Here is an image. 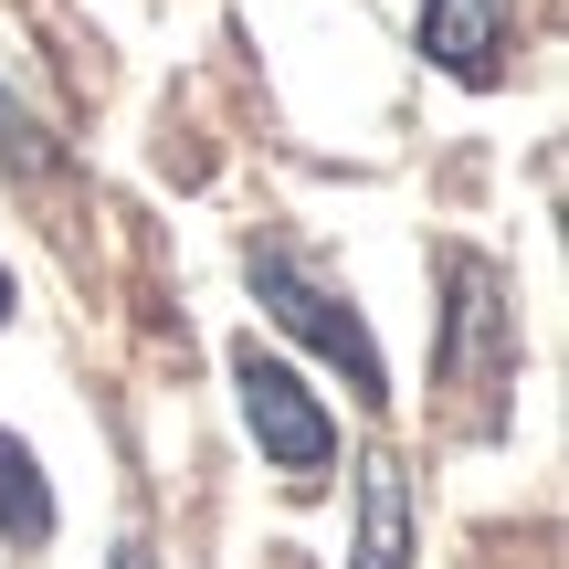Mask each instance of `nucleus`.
Here are the masks:
<instances>
[{"label": "nucleus", "mask_w": 569, "mask_h": 569, "mask_svg": "<svg viewBox=\"0 0 569 569\" xmlns=\"http://www.w3.org/2000/svg\"><path fill=\"white\" fill-rule=\"evenodd\" d=\"M253 296H264V317L274 327H296L306 348H317L327 369H348V390H359V401H390V369H380V338H369L359 327V306L348 296H327L317 274H296V253H274V243H253Z\"/></svg>", "instance_id": "obj_1"}, {"label": "nucleus", "mask_w": 569, "mask_h": 569, "mask_svg": "<svg viewBox=\"0 0 569 569\" xmlns=\"http://www.w3.org/2000/svg\"><path fill=\"white\" fill-rule=\"evenodd\" d=\"M232 390H243V422H253V443H264V465L274 475H296V486H317L327 465H338V422H327V401L296 380L284 359H264V348H232Z\"/></svg>", "instance_id": "obj_2"}, {"label": "nucleus", "mask_w": 569, "mask_h": 569, "mask_svg": "<svg viewBox=\"0 0 569 569\" xmlns=\"http://www.w3.org/2000/svg\"><path fill=\"white\" fill-rule=\"evenodd\" d=\"M443 284H453V306H443V348H432L443 390H507V380H517V306H507V274H496L486 253H453Z\"/></svg>", "instance_id": "obj_3"}, {"label": "nucleus", "mask_w": 569, "mask_h": 569, "mask_svg": "<svg viewBox=\"0 0 569 569\" xmlns=\"http://www.w3.org/2000/svg\"><path fill=\"white\" fill-rule=\"evenodd\" d=\"M422 53L465 84H496V53H507V0H422Z\"/></svg>", "instance_id": "obj_4"}, {"label": "nucleus", "mask_w": 569, "mask_h": 569, "mask_svg": "<svg viewBox=\"0 0 569 569\" xmlns=\"http://www.w3.org/2000/svg\"><path fill=\"white\" fill-rule=\"evenodd\" d=\"M348 569H411V475L390 453L359 465V549H348Z\"/></svg>", "instance_id": "obj_5"}, {"label": "nucleus", "mask_w": 569, "mask_h": 569, "mask_svg": "<svg viewBox=\"0 0 569 569\" xmlns=\"http://www.w3.org/2000/svg\"><path fill=\"white\" fill-rule=\"evenodd\" d=\"M0 538H53V486L21 432H0Z\"/></svg>", "instance_id": "obj_6"}, {"label": "nucleus", "mask_w": 569, "mask_h": 569, "mask_svg": "<svg viewBox=\"0 0 569 569\" xmlns=\"http://www.w3.org/2000/svg\"><path fill=\"white\" fill-rule=\"evenodd\" d=\"M0 159H21V169H42V159H53V148H42V127L11 106V84H0Z\"/></svg>", "instance_id": "obj_7"}, {"label": "nucleus", "mask_w": 569, "mask_h": 569, "mask_svg": "<svg viewBox=\"0 0 569 569\" xmlns=\"http://www.w3.org/2000/svg\"><path fill=\"white\" fill-rule=\"evenodd\" d=\"M11 306H21V296H11V264H0V327H11Z\"/></svg>", "instance_id": "obj_8"}]
</instances>
